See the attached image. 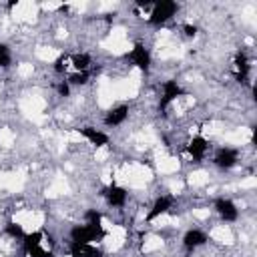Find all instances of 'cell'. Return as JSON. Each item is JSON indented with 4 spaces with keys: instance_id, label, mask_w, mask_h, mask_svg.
Returning <instances> with one entry per match:
<instances>
[{
    "instance_id": "cell-16",
    "label": "cell",
    "mask_w": 257,
    "mask_h": 257,
    "mask_svg": "<svg viewBox=\"0 0 257 257\" xmlns=\"http://www.w3.org/2000/svg\"><path fill=\"white\" fill-rule=\"evenodd\" d=\"M249 70H251L249 58L245 56V52H239V54L235 56V72H237V78H239L241 82H245L247 76H249Z\"/></svg>"
},
{
    "instance_id": "cell-19",
    "label": "cell",
    "mask_w": 257,
    "mask_h": 257,
    "mask_svg": "<svg viewBox=\"0 0 257 257\" xmlns=\"http://www.w3.org/2000/svg\"><path fill=\"white\" fill-rule=\"evenodd\" d=\"M66 82H68L70 86H82V84L88 82V72H72Z\"/></svg>"
},
{
    "instance_id": "cell-4",
    "label": "cell",
    "mask_w": 257,
    "mask_h": 257,
    "mask_svg": "<svg viewBox=\"0 0 257 257\" xmlns=\"http://www.w3.org/2000/svg\"><path fill=\"white\" fill-rule=\"evenodd\" d=\"M215 211H217V215L225 221V223H235L237 219H239V207L235 205V201L233 199H229V197H219V199H215Z\"/></svg>"
},
{
    "instance_id": "cell-7",
    "label": "cell",
    "mask_w": 257,
    "mask_h": 257,
    "mask_svg": "<svg viewBox=\"0 0 257 257\" xmlns=\"http://www.w3.org/2000/svg\"><path fill=\"white\" fill-rule=\"evenodd\" d=\"M213 163L219 167V169H233L237 163H239V151L233 149V147H221L217 149V153L213 155Z\"/></svg>"
},
{
    "instance_id": "cell-10",
    "label": "cell",
    "mask_w": 257,
    "mask_h": 257,
    "mask_svg": "<svg viewBox=\"0 0 257 257\" xmlns=\"http://www.w3.org/2000/svg\"><path fill=\"white\" fill-rule=\"evenodd\" d=\"M187 153L191 155V159L195 163H201L209 153V141L203 135H195L187 145Z\"/></svg>"
},
{
    "instance_id": "cell-21",
    "label": "cell",
    "mask_w": 257,
    "mask_h": 257,
    "mask_svg": "<svg viewBox=\"0 0 257 257\" xmlns=\"http://www.w3.org/2000/svg\"><path fill=\"white\" fill-rule=\"evenodd\" d=\"M58 94H60V96H70V84H68L66 80H62V82L58 84Z\"/></svg>"
},
{
    "instance_id": "cell-12",
    "label": "cell",
    "mask_w": 257,
    "mask_h": 257,
    "mask_svg": "<svg viewBox=\"0 0 257 257\" xmlns=\"http://www.w3.org/2000/svg\"><path fill=\"white\" fill-rule=\"evenodd\" d=\"M78 133H80L92 147H96V149H102V147L108 145V141H110V137H108L104 131L96 128V126H82V128H78Z\"/></svg>"
},
{
    "instance_id": "cell-18",
    "label": "cell",
    "mask_w": 257,
    "mask_h": 257,
    "mask_svg": "<svg viewBox=\"0 0 257 257\" xmlns=\"http://www.w3.org/2000/svg\"><path fill=\"white\" fill-rule=\"evenodd\" d=\"M12 62V52H10V46L0 42V68H8Z\"/></svg>"
},
{
    "instance_id": "cell-5",
    "label": "cell",
    "mask_w": 257,
    "mask_h": 257,
    "mask_svg": "<svg viewBox=\"0 0 257 257\" xmlns=\"http://www.w3.org/2000/svg\"><path fill=\"white\" fill-rule=\"evenodd\" d=\"M183 94H185V90L177 80H165L163 82V92H161V98H159V110H165L171 102H175Z\"/></svg>"
},
{
    "instance_id": "cell-11",
    "label": "cell",
    "mask_w": 257,
    "mask_h": 257,
    "mask_svg": "<svg viewBox=\"0 0 257 257\" xmlns=\"http://www.w3.org/2000/svg\"><path fill=\"white\" fill-rule=\"evenodd\" d=\"M207 241H209V235L203 229H189L183 235V247L187 251H197L199 247L207 245Z\"/></svg>"
},
{
    "instance_id": "cell-15",
    "label": "cell",
    "mask_w": 257,
    "mask_h": 257,
    "mask_svg": "<svg viewBox=\"0 0 257 257\" xmlns=\"http://www.w3.org/2000/svg\"><path fill=\"white\" fill-rule=\"evenodd\" d=\"M68 60H70V66L74 68V72H88V68L92 64V58L86 52H76Z\"/></svg>"
},
{
    "instance_id": "cell-1",
    "label": "cell",
    "mask_w": 257,
    "mask_h": 257,
    "mask_svg": "<svg viewBox=\"0 0 257 257\" xmlns=\"http://www.w3.org/2000/svg\"><path fill=\"white\" fill-rule=\"evenodd\" d=\"M177 12H179V4L177 2H173V0H161V2H155L151 6V14H149V20L147 22L151 26H163Z\"/></svg>"
},
{
    "instance_id": "cell-2",
    "label": "cell",
    "mask_w": 257,
    "mask_h": 257,
    "mask_svg": "<svg viewBox=\"0 0 257 257\" xmlns=\"http://www.w3.org/2000/svg\"><path fill=\"white\" fill-rule=\"evenodd\" d=\"M104 237V227L102 223H84V225H74L70 231V241L72 243H92Z\"/></svg>"
},
{
    "instance_id": "cell-13",
    "label": "cell",
    "mask_w": 257,
    "mask_h": 257,
    "mask_svg": "<svg viewBox=\"0 0 257 257\" xmlns=\"http://www.w3.org/2000/svg\"><path fill=\"white\" fill-rule=\"evenodd\" d=\"M128 112H131L128 104H116V106H112L110 110H106V114H104V124H106V126H120V124L128 118Z\"/></svg>"
},
{
    "instance_id": "cell-20",
    "label": "cell",
    "mask_w": 257,
    "mask_h": 257,
    "mask_svg": "<svg viewBox=\"0 0 257 257\" xmlns=\"http://www.w3.org/2000/svg\"><path fill=\"white\" fill-rule=\"evenodd\" d=\"M183 32H185V36L193 38V36H197V26L195 24H183Z\"/></svg>"
},
{
    "instance_id": "cell-6",
    "label": "cell",
    "mask_w": 257,
    "mask_h": 257,
    "mask_svg": "<svg viewBox=\"0 0 257 257\" xmlns=\"http://www.w3.org/2000/svg\"><path fill=\"white\" fill-rule=\"evenodd\" d=\"M128 60L143 72H149L151 70V64H153V56L149 52V48L145 44H135L128 52Z\"/></svg>"
},
{
    "instance_id": "cell-17",
    "label": "cell",
    "mask_w": 257,
    "mask_h": 257,
    "mask_svg": "<svg viewBox=\"0 0 257 257\" xmlns=\"http://www.w3.org/2000/svg\"><path fill=\"white\" fill-rule=\"evenodd\" d=\"M4 231H6V235L8 237H12V239H24V229H22V225L20 223H14V221H10V223H6L4 225Z\"/></svg>"
},
{
    "instance_id": "cell-14",
    "label": "cell",
    "mask_w": 257,
    "mask_h": 257,
    "mask_svg": "<svg viewBox=\"0 0 257 257\" xmlns=\"http://www.w3.org/2000/svg\"><path fill=\"white\" fill-rule=\"evenodd\" d=\"M72 257H100V251L92 247V243H70Z\"/></svg>"
},
{
    "instance_id": "cell-3",
    "label": "cell",
    "mask_w": 257,
    "mask_h": 257,
    "mask_svg": "<svg viewBox=\"0 0 257 257\" xmlns=\"http://www.w3.org/2000/svg\"><path fill=\"white\" fill-rule=\"evenodd\" d=\"M22 249H24L26 257H52V253L42 247V233L40 231L26 233L22 239Z\"/></svg>"
},
{
    "instance_id": "cell-9",
    "label": "cell",
    "mask_w": 257,
    "mask_h": 257,
    "mask_svg": "<svg viewBox=\"0 0 257 257\" xmlns=\"http://www.w3.org/2000/svg\"><path fill=\"white\" fill-rule=\"evenodd\" d=\"M173 203H175V197H173V195H161V197H157V199H155V203H153V207L149 209V213H147V217H145V219L151 223V221H155V219H159V217H163V215L171 213Z\"/></svg>"
},
{
    "instance_id": "cell-8",
    "label": "cell",
    "mask_w": 257,
    "mask_h": 257,
    "mask_svg": "<svg viewBox=\"0 0 257 257\" xmlns=\"http://www.w3.org/2000/svg\"><path fill=\"white\" fill-rule=\"evenodd\" d=\"M102 197L106 201L108 207H114V209H120L126 205V199H128V191L120 185H110L102 191Z\"/></svg>"
}]
</instances>
